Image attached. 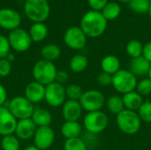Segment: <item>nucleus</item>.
Listing matches in <instances>:
<instances>
[{"label": "nucleus", "mask_w": 151, "mask_h": 150, "mask_svg": "<svg viewBox=\"0 0 151 150\" xmlns=\"http://www.w3.org/2000/svg\"><path fill=\"white\" fill-rule=\"evenodd\" d=\"M108 21L101 11L89 10L81 19L80 27L88 38H97L103 35L107 28Z\"/></svg>", "instance_id": "nucleus-1"}, {"label": "nucleus", "mask_w": 151, "mask_h": 150, "mask_svg": "<svg viewBox=\"0 0 151 150\" xmlns=\"http://www.w3.org/2000/svg\"><path fill=\"white\" fill-rule=\"evenodd\" d=\"M24 13L34 23L44 22L50 14V6L48 0H25Z\"/></svg>", "instance_id": "nucleus-2"}, {"label": "nucleus", "mask_w": 151, "mask_h": 150, "mask_svg": "<svg viewBox=\"0 0 151 150\" xmlns=\"http://www.w3.org/2000/svg\"><path fill=\"white\" fill-rule=\"evenodd\" d=\"M116 123L119 129L127 135L137 133L142 126V120L138 113L126 109L116 116Z\"/></svg>", "instance_id": "nucleus-3"}, {"label": "nucleus", "mask_w": 151, "mask_h": 150, "mask_svg": "<svg viewBox=\"0 0 151 150\" xmlns=\"http://www.w3.org/2000/svg\"><path fill=\"white\" fill-rule=\"evenodd\" d=\"M58 69L54 62L41 59L38 60L33 66L32 74L35 81L47 86L56 80Z\"/></svg>", "instance_id": "nucleus-4"}, {"label": "nucleus", "mask_w": 151, "mask_h": 150, "mask_svg": "<svg viewBox=\"0 0 151 150\" xmlns=\"http://www.w3.org/2000/svg\"><path fill=\"white\" fill-rule=\"evenodd\" d=\"M109 125V118L102 111L88 112L83 118V126L87 133L97 135L103 133Z\"/></svg>", "instance_id": "nucleus-5"}, {"label": "nucleus", "mask_w": 151, "mask_h": 150, "mask_svg": "<svg viewBox=\"0 0 151 150\" xmlns=\"http://www.w3.org/2000/svg\"><path fill=\"white\" fill-rule=\"evenodd\" d=\"M137 83V77L127 69H120L112 76L113 88L122 95L134 91L136 89Z\"/></svg>", "instance_id": "nucleus-6"}, {"label": "nucleus", "mask_w": 151, "mask_h": 150, "mask_svg": "<svg viewBox=\"0 0 151 150\" xmlns=\"http://www.w3.org/2000/svg\"><path fill=\"white\" fill-rule=\"evenodd\" d=\"M6 107L17 120L31 118L32 114L35 109L34 104L29 102L24 95H18L12 98L8 103V106Z\"/></svg>", "instance_id": "nucleus-7"}, {"label": "nucleus", "mask_w": 151, "mask_h": 150, "mask_svg": "<svg viewBox=\"0 0 151 150\" xmlns=\"http://www.w3.org/2000/svg\"><path fill=\"white\" fill-rule=\"evenodd\" d=\"M105 101L106 99L101 91L96 89H89L83 92L79 102L82 107V110L88 113L101 111L105 105Z\"/></svg>", "instance_id": "nucleus-8"}, {"label": "nucleus", "mask_w": 151, "mask_h": 150, "mask_svg": "<svg viewBox=\"0 0 151 150\" xmlns=\"http://www.w3.org/2000/svg\"><path fill=\"white\" fill-rule=\"evenodd\" d=\"M44 100L50 107L57 108L62 106L66 101L65 87L56 81L45 86Z\"/></svg>", "instance_id": "nucleus-9"}, {"label": "nucleus", "mask_w": 151, "mask_h": 150, "mask_svg": "<svg viewBox=\"0 0 151 150\" xmlns=\"http://www.w3.org/2000/svg\"><path fill=\"white\" fill-rule=\"evenodd\" d=\"M7 37L11 48L16 52H26L29 50L33 42L29 33L20 27L10 31Z\"/></svg>", "instance_id": "nucleus-10"}, {"label": "nucleus", "mask_w": 151, "mask_h": 150, "mask_svg": "<svg viewBox=\"0 0 151 150\" xmlns=\"http://www.w3.org/2000/svg\"><path fill=\"white\" fill-rule=\"evenodd\" d=\"M88 37L80 27L73 26L68 27L64 34V42L65 45L73 50H82L87 43Z\"/></svg>", "instance_id": "nucleus-11"}, {"label": "nucleus", "mask_w": 151, "mask_h": 150, "mask_svg": "<svg viewBox=\"0 0 151 150\" xmlns=\"http://www.w3.org/2000/svg\"><path fill=\"white\" fill-rule=\"evenodd\" d=\"M33 140L34 145L40 150L49 149L55 141V132L50 126L37 127Z\"/></svg>", "instance_id": "nucleus-12"}, {"label": "nucleus", "mask_w": 151, "mask_h": 150, "mask_svg": "<svg viewBox=\"0 0 151 150\" xmlns=\"http://www.w3.org/2000/svg\"><path fill=\"white\" fill-rule=\"evenodd\" d=\"M21 23L20 14L13 9L11 8H2L0 9V27L12 31L19 28Z\"/></svg>", "instance_id": "nucleus-13"}, {"label": "nucleus", "mask_w": 151, "mask_h": 150, "mask_svg": "<svg viewBox=\"0 0 151 150\" xmlns=\"http://www.w3.org/2000/svg\"><path fill=\"white\" fill-rule=\"evenodd\" d=\"M18 120L6 106L0 107V135L2 137L14 134Z\"/></svg>", "instance_id": "nucleus-14"}, {"label": "nucleus", "mask_w": 151, "mask_h": 150, "mask_svg": "<svg viewBox=\"0 0 151 150\" xmlns=\"http://www.w3.org/2000/svg\"><path fill=\"white\" fill-rule=\"evenodd\" d=\"M45 86L34 80L29 82L24 89V96L34 105L44 100Z\"/></svg>", "instance_id": "nucleus-15"}, {"label": "nucleus", "mask_w": 151, "mask_h": 150, "mask_svg": "<svg viewBox=\"0 0 151 150\" xmlns=\"http://www.w3.org/2000/svg\"><path fill=\"white\" fill-rule=\"evenodd\" d=\"M82 111L79 101L66 100L62 105V116L65 121H78L82 115Z\"/></svg>", "instance_id": "nucleus-16"}, {"label": "nucleus", "mask_w": 151, "mask_h": 150, "mask_svg": "<svg viewBox=\"0 0 151 150\" xmlns=\"http://www.w3.org/2000/svg\"><path fill=\"white\" fill-rule=\"evenodd\" d=\"M37 126L31 118L18 120L14 134L20 141H27L34 138Z\"/></svg>", "instance_id": "nucleus-17"}, {"label": "nucleus", "mask_w": 151, "mask_h": 150, "mask_svg": "<svg viewBox=\"0 0 151 150\" xmlns=\"http://www.w3.org/2000/svg\"><path fill=\"white\" fill-rule=\"evenodd\" d=\"M151 64L142 56L135 58H132L129 63V71L135 77H144L148 76L149 71L150 69Z\"/></svg>", "instance_id": "nucleus-18"}, {"label": "nucleus", "mask_w": 151, "mask_h": 150, "mask_svg": "<svg viewBox=\"0 0 151 150\" xmlns=\"http://www.w3.org/2000/svg\"><path fill=\"white\" fill-rule=\"evenodd\" d=\"M31 119L37 127L50 126V124L52 123V115L50 111L37 107L35 109Z\"/></svg>", "instance_id": "nucleus-19"}, {"label": "nucleus", "mask_w": 151, "mask_h": 150, "mask_svg": "<svg viewBox=\"0 0 151 150\" xmlns=\"http://www.w3.org/2000/svg\"><path fill=\"white\" fill-rule=\"evenodd\" d=\"M124 107L126 110L133 111H138L142 104L143 103V96H142L139 93H137L135 90L127 93L122 95Z\"/></svg>", "instance_id": "nucleus-20"}, {"label": "nucleus", "mask_w": 151, "mask_h": 150, "mask_svg": "<svg viewBox=\"0 0 151 150\" xmlns=\"http://www.w3.org/2000/svg\"><path fill=\"white\" fill-rule=\"evenodd\" d=\"M61 134L65 140L81 137L82 126L78 121H65L61 126Z\"/></svg>", "instance_id": "nucleus-21"}, {"label": "nucleus", "mask_w": 151, "mask_h": 150, "mask_svg": "<svg viewBox=\"0 0 151 150\" xmlns=\"http://www.w3.org/2000/svg\"><path fill=\"white\" fill-rule=\"evenodd\" d=\"M101 68L103 72L114 75L121 69L120 60L115 55H107L101 61Z\"/></svg>", "instance_id": "nucleus-22"}, {"label": "nucleus", "mask_w": 151, "mask_h": 150, "mask_svg": "<svg viewBox=\"0 0 151 150\" xmlns=\"http://www.w3.org/2000/svg\"><path fill=\"white\" fill-rule=\"evenodd\" d=\"M28 33L32 42H41L47 37L49 29L43 22H36L33 23V25L29 28Z\"/></svg>", "instance_id": "nucleus-23"}, {"label": "nucleus", "mask_w": 151, "mask_h": 150, "mask_svg": "<svg viewBox=\"0 0 151 150\" xmlns=\"http://www.w3.org/2000/svg\"><path fill=\"white\" fill-rule=\"evenodd\" d=\"M88 66V57L83 54H75L69 62L70 70L74 73L83 72Z\"/></svg>", "instance_id": "nucleus-24"}, {"label": "nucleus", "mask_w": 151, "mask_h": 150, "mask_svg": "<svg viewBox=\"0 0 151 150\" xmlns=\"http://www.w3.org/2000/svg\"><path fill=\"white\" fill-rule=\"evenodd\" d=\"M40 54H41V56L42 57V59L48 60V61H50V62H54L55 60H57L60 57L61 49L57 44L50 43V44L44 45L41 49Z\"/></svg>", "instance_id": "nucleus-25"}, {"label": "nucleus", "mask_w": 151, "mask_h": 150, "mask_svg": "<svg viewBox=\"0 0 151 150\" xmlns=\"http://www.w3.org/2000/svg\"><path fill=\"white\" fill-rule=\"evenodd\" d=\"M105 106L110 113L114 114L116 116L123 110H125L122 96H119L118 95H113L107 98L105 101Z\"/></svg>", "instance_id": "nucleus-26"}, {"label": "nucleus", "mask_w": 151, "mask_h": 150, "mask_svg": "<svg viewBox=\"0 0 151 150\" xmlns=\"http://www.w3.org/2000/svg\"><path fill=\"white\" fill-rule=\"evenodd\" d=\"M101 12L107 21H112L119 17L121 13V6L118 2H109Z\"/></svg>", "instance_id": "nucleus-27"}, {"label": "nucleus", "mask_w": 151, "mask_h": 150, "mask_svg": "<svg viewBox=\"0 0 151 150\" xmlns=\"http://www.w3.org/2000/svg\"><path fill=\"white\" fill-rule=\"evenodd\" d=\"M0 148L2 150H19L20 140L15 134L4 136L0 141Z\"/></svg>", "instance_id": "nucleus-28"}, {"label": "nucleus", "mask_w": 151, "mask_h": 150, "mask_svg": "<svg viewBox=\"0 0 151 150\" xmlns=\"http://www.w3.org/2000/svg\"><path fill=\"white\" fill-rule=\"evenodd\" d=\"M126 52L131 57V59L139 57L142 56L143 44L138 40H131L126 46Z\"/></svg>", "instance_id": "nucleus-29"}, {"label": "nucleus", "mask_w": 151, "mask_h": 150, "mask_svg": "<svg viewBox=\"0 0 151 150\" xmlns=\"http://www.w3.org/2000/svg\"><path fill=\"white\" fill-rule=\"evenodd\" d=\"M150 0H131L128 4L132 11L139 14L148 13L150 6Z\"/></svg>", "instance_id": "nucleus-30"}, {"label": "nucleus", "mask_w": 151, "mask_h": 150, "mask_svg": "<svg viewBox=\"0 0 151 150\" xmlns=\"http://www.w3.org/2000/svg\"><path fill=\"white\" fill-rule=\"evenodd\" d=\"M64 150H88V145L81 137L68 139L64 143Z\"/></svg>", "instance_id": "nucleus-31"}, {"label": "nucleus", "mask_w": 151, "mask_h": 150, "mask_svg": "<svg viewBox=\"0 0 151 150\" xmlns=\"http://www.w3.org/2000/svg\"><path fill=\"white\" fill-rule=\"evenodd\" d=\"M83 89L82 88L75 83H72L68 85L65 88V94H66V98L68 100H73V101H80L82 94H83Z\"/></svg>", "instance_id": "nucleus-32"}, {"label": "nucleus", "mask_w": 151, "mask_h": 150, "mask_svg": "<svg viewBox=\"0 0 151 150\" xmlns=\"http://www.w3.org/2000/svg\"><path fill=\"white\" fill-rule=\"evenodd\" d=\"M142 122L151 124V102L144 101L137 111Z\"/></svg>", "instance_id": "nucleus-33"}, {"label": "nucleus", "mask_w": 151, "mask_h": 150, "mask_svg": "<svg viewBox=\"0 0 151 150\" xmlns=\"http://www.w3.org/2000/svg\"><path fill=\"white\" fill-rule=\"evenodd\" d=\"M135 91L142 96H147L151 94V80L148 77L143 78L138 81Z\"/></svg>", "instance_id": "nucleus-34"}, {"label": "nucleus", "mask_w": 151, "mask_h": 150, "mask_svg": "<svg viewBox=\"0 0 151 150\" xmlns=\"http://www.w3.org/2000/svg\"><path fill=\"white\" fill-rule=\"evenodd\" d=\"M11 45L8 40V37L0 34V59L6 58L7 56L11 53Z\"/></svg>", "instance_id": "nucleus-35"}, {"label": "nucleus", "mask_w": 151, "mask_h": 150, "mask_svg": "<svg viewBox=\"0 0 151 150\" xmlns=\"http://www.w3.org/2000/svg\"><path fill=\"white\" fill-rule=\"evenodd\" d=\"M112 76L113 75H111L104 72H101L97 75V78H96L98 85L103 88H107L109 86H112Z\"/></svg>", "instance_id": "nucleus-36"}, {"label": "nucleus", "mask_w": 151, "mask_h": 150, "mask_svg": "<svg viewBox=\"0 0 151 150\" xmlns=\"http://www.w3.org/2000/svg\"><path fill=\"white\" fill-rule=\"evenodd\" d=\"M12 72V63L6 58L0 59V77L4 78L10 75Z\"/></svg>", "instance_id": "nucleus-37"}, {"label": "nucleus", "mask_w": 151, "mask_h": 150, "mask_svg": "<svg viewBox=\"0 0 151 150\" xmlns=\"http://www.w3.org/2000/svg\"><path fill=\"white\" fill-rule=\"evenodd\" d=\"M89 7L93 11H101L104 7L109 3V0H87Z\"/></svg>", "instance_id": "nucleus-38"}, {"label": "nucleus", "mask_w": 151, "mask_h": 150, "mask_svg": "<svg viewBox=\"0 0 151 150\" xmlns=\"http://www.w3.org/2000/svg\"><path fill=\"white\" fill-rule=\"evenodd\" d=\"M69 80V74L65 70H58L57 72V75H56V80L55 81L58 83H60L62 85H64L65 83H66Z\"/></svg>", "instance_id": "nucleus-39"}, {"label": "nucleus", "mask_w": 151, "mask_h": 150, "mask_svg": "<svg viewBox=\"0 0 151 150\" xmlns=\"http://www.w3.org/2000/svg\"><path fill=\"white\" fill-rule=\"evenodd\" d=\"M142 57H144L151 64V42H149L143 45Z\"/></svg>", "instance_id": "nucleus-40"}, {"label": "nucleus", "mask_w": 151, "mask_h": 150, "mask_svg": "<svg viewBox=\"0 0 151 150\" xmlns=\"http://www.w3.org/2000/svg\"><path fill=\"white\" fill-rule=\"evenodd\" d=\"M7 101V90L0 83V107L4 106V103Z\"/></svg>", "instance_id": "nucleus-41"}, {"label": "nucleus", "mask_w": 151, "mask_h": 150, "mask_svg": "<svg viewBox=\"0 0 151 150\" xmlns=\"http://www.w3.org/2000/svg\"><path fill=\"white\" fill-rule=\"evenodd\" d=\"M24 150H40V149H39L36 146H35V145L33 144V145H29V146L26 147Z\"/></svg>", "instance_id": "nucleus-42"}, {"label": "nucleus", "mask_w": 151, "mask_h": 150, "mask_svg": "<svg viewBox=\"0 0 151 150\" xmlns=\"http://www.w3.org/2000/svg\"><path fill=\"white\" fill-rule=\"evenodd\" d=\"M6 59L9 61V62H12V61H14V59H15V57H14V55L12 54V53H10L8 56H7V57H6Z\"/></svg>", "instance_id": "nucleus-43"}, {"label": "nucleus", "mask_w": 151, "mask_h": 150, "mask_svg": "<svg viewBox=\"0 0 151 150\" xmlns=\"http://www.w3.org/2000/svg\"><path fill=\"white\" fill-rule=\"evenodd\" d=\"M117 1H119V2H120V3H129L131 0H117Z\"/></svg>", "instance_id": "nucleus-44"}, {"label": "nucleus", "mask_w": 151, "mask_h": 150, "mask_svg": "<svg viewBox=\"0 0 151 150\" xmlns=\"http://www.w3.org/2000/svg\"><path fill=\"white\" fill-rule=\"evenodd\" d=\"M148 78H149L150 80H151V66L150 71H149V73H148Z\"/></svg>", "instance_id": "nucleus-45"}, {"label": "nucleus", "mask_w": 151, "mask_h": 150, "mask_svg": "<svg viewBox=\"0 0 151 150\" xmlns=\"http://www.w3.org/2000/svg\"><path fill=\"white\" fill-rule=\"evenodd\" d=\"M149 15H150V19L151 20V3H150V10H149Z\"/></svg>", "instance_id": "nucleus-46"}, {"label": "nucleus", "mask_w": 151, "mask_h": 150, "mask_svg": "<svg viewBox=\"0 0 151 150\" xmlns=\"http://www.w3.org/2000/svg\"><path fill=\"white\" fill-rule=\"evenodd\" d=\"M150 1H151V0H150Z\"/></svg>", "instance_id": "nucleus-47"}]
</instances>
